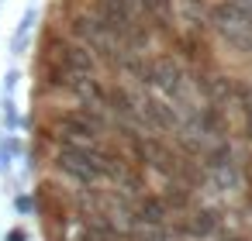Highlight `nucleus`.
Segmentation results:
<instances>
[{
	"instance_id": "1",
	"label": "nucleus",
	"mask_w": 252,
	"mask_h": 241,
	"mask_svg": "<svg viewBox=\"0 0 252 241\" xmlns=\"http://www.w3.org/2000/svg\"><path fill=\"white\" fill-rule=\"evenodd\" d=\"M211 21L218 28V35L235 45L238 52H252V7L242 0H224L211 11Z\"/></svg>"
},
{
	"instance_id": "7",
	"label": "nucleus",
	"mask_w": 252,
	"mask_h": 241,
	"mask_svg": "<svg viewBox=\"0 0 252 241\" xmlns=\"http://www.w3.org/2000/svg\"><path fill=\"white\" fill-rule=\"evenodd\" d=\"M107 100H111L114 114H121L125 121H135V117H138V104H135V100H131V97H128L125 90H114V93H111Z\"/></svg>"
},
{
	"instance_id": "13",
	"label": "nucleus",
	"mask_w": 252,
	"mask_h": 241,
	"mask_svg": "<svg viewBox=\"0 0 252 241\" xmlns=\"http://www.w3.org/2000/svg\"><path fill=\"white\" fill-rule=\"evenodd\" d=\"M224 241H242V238H224Z\"/></svg>"
},
{
	"instance_id": "10",
	"label": "nucleus",
	"mask_w": 252,
	"mask_h": 241,
	"mask_svg": "<svg viewBox=\"0 0 252 241\" xmlns=\"http://www.w3.org/2000/svg\"><path fill=\"white\" fill-rule=\"evenodd\" d=\"M190 231H193V234H211V231H214V214H211V210H200V214H193V220H190Z\"/></svg>"
},
{
	"instance_id": "12",
	"label": "nucleus",
	"mask_w": 252,
	"mask_h": 241,
	"mask_svg": "<svg viewBox=\"0 0 252 241\" xmlns=\"http://www.w3.org/2000/svg\"><path fill=\"white\" fill-rule=\"evenodd\" d=\"M166 200H169V203H176V207H183V203H187V193H183L180 186H169V193H166Z\"/></svg>"
},
{
	"instance_id": "9",
	"label": "nucleus",
	"mask_w": 252,
	"mask_h": 241,
	"mask_svg": "<svg viewBox=\"0 0 252 241\" xmlns=\"http://www.w3.org/2000/svg\"><path fill=\"white\" fill-rule=\"evenodd\" d=\"M131 238L135 241H166V231H162V224H138Z\"/></svg>"
},
{
	"instance_id": "8",
	"label": "nucleus",
	"mask_w": 252,
	"mask_h": 241,
	"mask_svg": "<svg viewBox=\"0 0 252 241\" xmlns=\"http://www.w3.org/2000/svg\"><path fill=\"white\" fill-rule=\"evenodd\" d=\"M138 4H142L159 25H169V21H173V0H138Z\"/></svg>"
},
{
	"instance_id": "5",
	"label": "nucleus",
	"mask_w": 252,
	"mask_h": 241,
	"mask_svg": "<svg viewBox=\"0 0 252 241\" xmlns=\"http://www.w3.org/2000/svg\"><path fill=\"white\" fill-rule=\"evenodd\" d=\"M138 114H142L152 128H159V131H173V128H176L173 107H166V104L156 100V97H142V100H138Z\"/></svg>"
},
{
	"instance_id": "6",
	"label": "nucleus",
	"mask_w": 252,
	"mask_h": 241,
	"mask_svg": "<svg viewBox=\"0 0 252 241\" xmlns=\"http://www.w3.org/2000/svg\"><path fill=\"white\" fill-rule=\"evenodd\" d=\"M138 217H142V224H162V220H166V207H162V200L145 196V200L138 203Z\"/></svg>"
},
{
	"instance_id": "2",
	"label": "nucleus",
	"mask_w": 252,
	"mask_h": 241,
	"mask_svg": "<svg viewBox=\"0 0 252 241\" xmlns=\"http://www.w3.org/2000/svg\"><path fill=\"white\" fill-rule=\"evenodd\" d=\"M59 131L69 138L66 145L94 141V134L100 131V117H97V114H90V110H73V114H63V117H59Z\"/></svg>"
},
{
	"instance_id": "3",
	"label": "nucleus",
	"mask_w": 252,
	"mask_h": 241,
	"mask_svg": "<svg viewBox=\"0 0 252 241\" xmlns=\"http://www.w3.org/2000/svg\"><path fill=\"white\" fill-rule=\"evenodd\" d=\"M149 86H159L166 97H180V90H183V69L169 55H159V59H152V83Z\"/></svg>"
},
{
	"instance_id": "11",
	"label": "nucleus",
	"mask_w": 252,
	"mask_h": 241,
	"mask_svg": "<svg viewBox=\"0 0 252 241\" xmlns=\"http://www.w3.org/2000/svg\"><path fill=\"white\" fill-rule=\"evenodd\" d=\"M100 4H107V7H114L121 18H128L131 25H135V0H100Z\"/></svg>"
},
{
	"instance_id": "4",
	"label": "nucleus",
	"mask_w": 252,
	"mask_h": 241,
	"mask_svg": "<svg viewBox=\"0 0 252 241\" xmlns=\"http://www.w3.org/2000/svg\"><path fill=\"white\" fill-rule=\"evenodd\" d=\"M59 62H63V69H66L69 80H94L97 62H94V55H90L87 49H80V45H63V49H59Z\"/></svg>"
}]
</instances>
